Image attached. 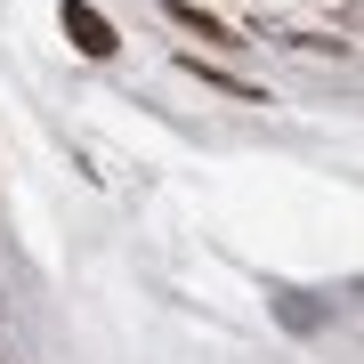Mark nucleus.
Wrapping results in <instances>:
<instances>
[{
	"instance_id": "obj_1",
	"label": "nucleus",
	"mask_w": 364,
	"mask_h": 364,
	"mask_svg": "<svg viewBox=\"0 0 364 364\" xmlns=\"http://www.w3.org/2000/svg\"><path fill=\"white\" fill-rule=\"evenodd\" d=\"M65 33H73V49H81V57H114V25H105L90 0H65Z\"/></svg>"
}]
</instances>
